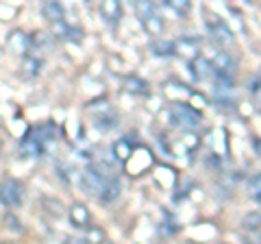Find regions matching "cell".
<instances>
[{
    "instance_id": "1",
    "label": "cell",
    "mask_w": 261,
    "mask_h": 244,
    "mask_svg": "<svg viewBox=\"0 0 261 244\" xmlns=\"http://www.w3.org/2000/svg\"><path fill=\"white\" fill-rule=\"evenodd\" d=\"M24 201V185L13 177H5L0 181V203L7 209H15L20 207Z\"/></svg>"
},
{
    "instance_id": "2",
    "label": "cell",
    "mask_w": 261,
    "mask_h": 244,
    "mask_svg": "<svg viewBox=\"0 0 261 244\" xmlns=\"http://www.w3.org/2000/svg\"><path fill=\"white\" fill-rule=\"evenodd\" d=\"M172 120L176 122V125L181 127H187V129H196L200 125V111L194 109L192 105H174L172 107Z\"/></svg>"
},
{
    "instance_id": "3",
    "label": "cell",
    "mask_w": 261,
    "mask_h": 244,
    "mask_svg": "<svg viewBox=\"0 0 261 244\" xmlns=\"http://www.w3.org/2000/svg\"><path fill=\"white\" fill-rule=\"evenodd\" d=\"M105 181H107V177H102V173L94 166H87L83 177H81V185H83V190H87L89 194H100Z\"/></svg>"
},
{
    "instance_id": "4",
    "label": "cell",
    "mask_w": 261,
    "mask_h": 244,
    "mask_svg": "<svg viewBox=\"0 0 261 244\" xmlns=\"http://www.w3.org/2000/svg\"><path fill=\"white\" fill-rule=\"evenodd\" d=\"M211 61V68H214V75H226V77H231L233 75V70H235V61H233V57L224 53V51H220L218 55H214V59H209Z\"/></svg>"
},
{
    "instance_id": "5",
    "label": "cell",
    "mask_w": 261,
    "mask_h": 244,
    "mask_svg": "<svg viewBox=\"0 0 261 244\" xmlns=\"http://www.w3.org/2000/svg\"><path fill=\"white\" fill-rule=\"evenodd\" d=\"M7 46H9V51H13L15 55H27L31 44H29V37L22 29H13L11 33L7 35Z\"/></svg>"
},
{
    "instance_id": "6",
    "label": "cell",
    "mask_w": 261,
    "mask_h": 244,
    "mask_svg": "<svg viewBox=\"0 0 261 244\" xmlns=\"http://www.w3.org/2000/svg\"><path fill=\"white\" fill-rule=\"evenodd\" d=\"M68 218H70V223L79 227V229H83V227L89 225V209L85 203H74L70 209H68Z\"/></svg>"
},
{
    "instance_id": "7",
    "label": "cell",
    "mask_w": 261,
    "mask_h": 244,
    "mask_svg": "<svg viewBox=\"0 0 261 244\" xmlns=\"http://www.w3.org/2000/svg\"><path fill=\"white\" fill-rule=\"evenodd\" d=\"M100 13L109 24H118L120 18H122V5L118 3V0H105V3L100 5Z\"/></svg>"
},
{
    "instance_id": "8",
    "label": "cell",
    "mask_w": 261,
    "mask_h": 244,
    "mask_svg": "<svg viewBox=\"0 0 261 244\" xmlns=\"http://www.w3.org/2000/svg\"><path fill=\"white\" fill-rule=\"evenodd\" d=\"M63 13H65V9H63V5L61 3H57V0H50V3H44V7H42V15L48 20V22H59V20H63Z\"/></svg>"
},
{
    "instance_id": "9",
    "label": "cell",
    "mask_w": 261,
    "mask_h": 244,
    "mask_svg": "<svg viewBox=\"0 0 261 244\" xmlns=\"http://www.w3.org/2000/svg\"><path fill=\"white\" fill-rule=\"evenodd\" d=\"M192 70H194V77L196 79H207L209 75H214V68H211V61L207 59V57H194L192 59Z\"/></svg>"
},
{
    "instance_id": "10",
    "label": "cell",
    "mask_w": 261,
    "mask_h": 244,
    "mask_svg": "<svg viewBox=\"0 0 261 244\" xmlns=\"http://www.w3.org/2000/svg\"><path fill=\"white\" fill-rule=\"evenodd\" d=\"M98 197H100V201H102V203H111V201H116V199L120 197V181H118V179H107Z\"/></svg>"
},
{
    "instance_id": "11",
    "label": "cell",
    "mask_w": 261,
    "mask_h": 244,
    "mask_svg": "<svg viewBox=\"0 0 261 244\" xmlns=\"http://www.w3.org/2000/svg\"><path fill=\"white\" fill-rule=\"evenodd\" d=\"M174 53H183L185 57H198V39H187L183 37L181 42H174Z\"/></svg>"
},
{
    "instance_id": "12",
    "label": "cell",
    "mask_w": 261,
    "mask_h": 244,
    "mask_svg": "<svg viewBox=\"0 0 261 244\" xmlns=\"http://www.w3.org/2000/svg\"><path fill=\"white\" fill-rule=\"evenodd\" d=\"M150 51H152V55H157V57H172V55H176L174 53V42H168V39H161V37H157L150 44Z\"/></svg>"
},
{
    "instance_id": "13",
    "label": "cell",
    "mask_w": 261,
    "mask_h": 244,
    "mask_svg": "<svg viewBox=\"0 0 261 244\" xmlns=\"http://www.w3.org/2000/svg\"><path fill=\"white\" fill-rule=\"evenodd\" d=\"M124 89L128 94H148V83L140 77H126L124 79Z\"/></svg>"
},
{
    "instance_id": "14",
    "label": "cell",
    "mask_w": 261,
    "mask_h": 244,
    "mask_svg": "<svg viewBox=\"0 0 261 244\" xmlns=\"http://www.w3.org/2000/svg\"><path fill=\"white\" fill-rule=\"evenodd\" d=\"M111 155L116 157L118 161H128V159H130V155H133V146H130L126 140H120V142L113 144Z\"/></svg>"
},
{
    "instance_id": "15",
    "label": "cell",
    "mask_w": 261,
    "mask_h": 244,
    "mask_svg": "<svg viewBox=\"0 0 261 244\" xmlns=\"http://www.w3.org/2000/svg\"><path fill=\"white\" fill-rule=\"evenodd\" d=\"M22 70H24V75H29V77H37L39 70H42V59H39V57H33V55H24Z\"/></svg>"
},
{
    "instance_id": "16",
    "label": "cell",
    "mask_w": 261,
    "mask_h": 244,
    "mask_svg": "<svg viewBox=\"0 0 261 244\" xmlns=\"http://www.w3.org/2000/svg\"><path fill=\"white\" fill-rule=\"evenodd\" d=\"M42 207H44L46 211H50L53 216H63V214H65L63 203L57 201V199H53V197H44V199H42Z\"/></svg>"
},
{
    "instance_id": "17",
    "label": "cell",
    "mask_w": 261,
    "mask_h": 244,
    "mask_svg": "<svg viewBox=\"0 0 261 244\" xmlns=\"http://www.w3.org/2000/svg\"><path fill=\"white\" fill-rule=\"evenodd\" d=\"M135 13L140 15V20H148L152 18V15H157V7H154L152 3H144V0H140V3H135Z\"/></svg>"
},
{
    "instance_id": "18",
    "label": "cell",
    "mask_w": 261,
    "mask_h": 244,
    "mask_svg": "<svg viewBox=\"0 0 261 244\" xmlns=\"http://www.w3.org/2000/svg\"><path fill=\"white\" fill-rule=\"evenodd\" d=\"M105 240H107V235H105V231L100 229V227H89V229H85V244H102Z\"/></svg>"
},
{
    "instance_id": "19",
    "label": "cell",
    "mask_w": 261,
    "mask_h": 244,
    "mask_svg": "<svg viewBox=\"0 0 261 244\" xmlns=\"http://www.w3.org/2000/svg\"><path fill=\"white\" fill-rule=\"evenodd\" d=\"M142 24H144V29L148 31L150 35H154V37H159V35L163 33V20L159 18V15H152V18L144 20Z\"/></svg>"
},
{
    "instance_id": "20",
    "label": "cell",
    "mask_w": 261,
    "mask_h": 244,
    "mask_svg": "<svg viewBox=\"0 0 261 244\" xmlns=\"http://www.w3.org/2000/svg\"><path fill=\"white\" fill-rule=\"evenodd\" d=\"M20 151H22V155H27V157H37L39 153H42V144H39V140H24Z\"/></svg>"
},
{
    "instance_id": "21",
    "label": "cell",
    "mask_w": 261,
    "mask_h": 244,
    "mask_svg": "<svg viewBox=\"0 0 261 244\" xmlns=\"http://www.w3.org/2000/svg\"><path fill=\"white\" fill-rule=\"evenodd\" d=\"M242 227L248 233H259V214H257V211H252V214H248L246 218H244Z\"/></svg>"
},
{
    "instance_id": "22",
    "label": "cell",
    "mask_w": 261,
    "mask_h": 244,
    "mask_svg": "<svg viewBox=\"0 0 261 244\" xmlns=\"http://www.w3.org/2000/svg\"><path fill=\"white\" fill-rule=\"evenodd\" d=\"M5 225L9 227L13 233H22V231H24V229H22V223L18 221V218H15L13 211H7V214H5Z\"/></svg>"
},
{
    "instance_id": "23",
    "label": "cell",
    "mask_w": 261,
    "mask_h": 244,
    "mask_svg": "<svg viewBox=\"0 0 261 244\" xmlns=\"http://www.w3.org/2000/svg\"><path fill=\"white\" fill-rule=\"evenodd\" d=\"M68 31H70V27L65 24V20L53 22V35L55 37H68Z\"/></svg>"
},
{
    "instance_id": "24",
    "label": "cell",
    "mask_w": 261,
    "mask_h": 244,
    "mask_svg": "<svg viewBox=\"0 0 261 244\" xmlns=\"http://www.w3.org/2000/svg\"><path fill=\"white\" fill-rule=\"evenodd\" d=\"M168 7H170V9H174V11H178V13H187L192 5L187 3V0H170Z\"/></svg>"
},
{
    "instance_id": "25",
    "label": "cell",
    "mask_w": 261,
    "mask_h": 244,
    "mask_svg": "<svg viewBox=\"0 0 261 244\" xmlns=\"http://www.w3.org/2000/svg\"><path fill=\"white\" fill-rule=\"evenodd\" d=\"M261 181H259V175H255L252 177V181H250V197L255 199L257 203H259V197H261V185H259Z\"/></svg>"
},
{
    "instance_id": "26",
    "label": "cell",
    "mask_w": 261,
    "mask_h": 244,
    "mask_svg": "<svg viewBox=\"0 0 261 244\" xmlns=\"http://www.w3.org/2000/svg\"><path fill=\"white\" fill-rule=\"evenodd\" d=\"M65 39H72V42H81V39H83V31H81V29H72V27H70L68 37H65Z\"/></svg>"
},
{
    "instance_id": "27",
    "label": "cell",
    "mask_w": 261,
    "mask_h": 244,
    "mask_svg": "<svg viewBox=\"0 0 261 244\" xmlns=\"http://www.w3.org/2000/svg\"><path fill=\"white\" fill-rule=\"evenodd\" d=\"M248 89H250V94H259V77L250 79V83H248Z\"/></svg>"
},
{
    "instance_id": "28",
    "label": "cell",
    "mask_w": 261,
    "mask_h": 244,
    "mask_svg": "<svg viewBox=\"0 0 261 244\" xmlns=\"http://www.w3.org/2000/svg\"><path fill=\"white\" fill-rule=\"evenodd\" d=\"M196 142H198V137H196V135H187V137H185V144L190 146V149H196V146H198Z\"/></svg>"
},
{
    "instance_id": "29",
    "label": "cell",
    "mask_w": 261,
    "mask_h": 244,
    "mask_svg": "<svg viewBox=\"0 0 261 244\" xmlns=\"http://www.w3.org/2000/svg\"><path fill=\"white\" fill-rule=\"evenodd\" d=\"M68 244H85L83 240H68Z\"/></svg>"
},
{
    "instance_id": "30",
    "label": "cell",
    "mask_w": 261,
    "mask_h": 244,
    "mask_svg": "<svg viewBox=\"0 0 261 244\" xmlns=\"http://www.w3.org/2000/svg\"><path fill=\"white\" fill-rule=\"evenodd\" d=\"M0 149H3V140H0Z\"/></svg>"
},
{
    "instance_id": "31",
    "label": "cell",
    "mask_w": 261,
    "mask_h": 244,
    "mask_svg": "<svg viewBox=\"0 0 261 244\" xmlns=\"http://www.w3.org/2000/svg\"><path fill=\"white\" fill-rule=\"evenodd\" d=\"M5 244H9V242H5Z\"/></svg>"
}]
</instances>
